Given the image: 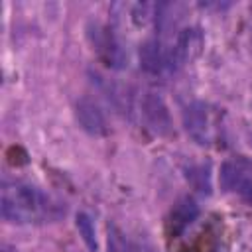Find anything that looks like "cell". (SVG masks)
I'll return each instance as SVG.
<instances>
[{
	"label": "cell",
	"mask_w": 252,
	"mask_h": 252,
	"mask_svg": "<svg viewBox=\"0 0 252 252\" xmlns=\"http://www.w3.org/2000/svg\"><path fill=\"white\" fill-rule=\"evenodd\" d=\"M75 116H77V122L81 124V128L85 132H89L91 136H104L108 132L106 118H104L102 110L89 98H81L77 102Z\"/></svg>",
	"instance_id": "5"
},
{
	"label": "cell",
	"mask_w": 252,
	"mask_h": 252,
	"mask_svg": "<svg viewBox=\"0 0 252 252\" xmlns=\"http://www.w3.org/2000/svg\"><path fill=\"white\" fill-rule=\"evenodd\" d=\"M2 219L12 224L55 222L65 215L61 201L26 181H6L0 197Z\"/></svg>",
	"instance_id": "1"
},
{
	"label": "cell",
	"mask_w": 252,
	"mask_h": 252,
	"mask_svg": "<svg viewBox=\"0 0 252 252\" xmlns=\"http://www.w3.org/2000/svg\"><path fill=\"white\" fill-rule=\"evenodd\" d=\"M220 187L252 205V158H228L219 171Z\"/></svg>",
	"instance_id": "2"
},
{
	"label": "cell",
	"mask_w": 252,
	"mask_h": 252,
	"mask_svg": "<svg viewBox=\"0 0 252 252\" xmlns=\"http://www.w3.org/2000/svg\"><path fill=\"white\" fill-rule=\"evenodd\" d=\"M197 215H199V209H197L195 201L189 199V197L181 199L171 211V230L173 232H181L185 226H189L195 220Z\"/></svg>",
	"instance_id": "8"
},
{
	"label": "cell",
	"mask_w": 252,
	"mask_h": 252,
	"mask_svg": "<svg viewBox=\"0 0 252 252\" xmlns=\"http://www.w3.org/2000/svg\"><path fill=\"white\" fill-rule=\"evenodd\" d=\"M106 252H130L126 248V242L120 238V234L116 230H110L108 232V246H106Z\"/></svg>",
	"instance_id": "10"
},
{
	"label": "cell",
	"mask_w": 252,
	"mask_h": 252,
	"mask_svg": "<svg viewBox=\"0 0 252 252\" xmlns=\"http://www.w3.org/2000/svg\"><path fill=\"white\" fill-rule=\"evenodd\" d=\"M77 230L83 236V242L89 246V250H96V234H94V224L87 213L77 215Z\"/></svg>",
	"instance_id": "9"
},
{
	"label": "cell",
	"mask_w": 252,
	"mask_h": 252,
	"mask_svg": "<svg viewBox=\"0 0 252 252\" xmlns=\"http://www.w3.org/2000/svg\"><path fill=\"white\" fill-rule=\"evenodd\" d=\"M183 128L187 136L199 146H209L213 142L211 114L205 102L195 100L183 108Z\"/></svg>",
	"instance_id": "3"
},
{
	"label": "cell",
	"mask_w": 252,
	"mask_h": 252,
	"mask_svg": "<svg viewBox=\"0 0 252 252\" xmlns=\"http://www.w3.org/2000/svg\"><path fill=\"white\" fill-rule=\"evenodd\" d=\"M2 252H20V250H16V248L10 246V244H2Z\"/></svg>",
	"instance_id": "11"
},
{
	"label": "cell",
	"mask_w": 252,
	"mask_h": 252,
	"mask_svg": "<svg viewBox=\"0 0 252 252\" xmlns=\"http://www.w3.org/2000/svg\"><path fill=\"white\" fill-rule=\"evenodd\" d=\"M142 114L146 118V122L150 124V128H154L158 134H165L171 128V118L167 112L165 102L161 100V96L148 93L142 100Z\"/></svg>",
	"instance_id": "6"
},
{
	"label": "cell",
	"mask_w": 252,
	"mask_h": 252,
	"mask_svg": "<svg viewBox=\"0 0 252 252\" xmlns=\"http://www.w3.org/2000/svg\"><path fill=\"white\" fill-rule=\"evenodd\" d=\"M250 252H252V248H250Z\"/></svg>",
	"instance_id": "14"
},
{
	"label": "cell",
	"mask_w": 252,
	"mask_h": 252,
	"mask_svg": "<svg viewBox=\"0 0 252 252\" xmlns=\"http://www.w3.org/2000/svg\"><path fill=\"white\" fill-rule=\"evenodd\" d=\"M136 252H152V250H148V248H138Z\"/></svg>",
	"instance_id": "12"
},
{
	"label": "cell",
	"mask_w": 252,
	"mask_h": 252,
	"mask_svg": "<svg viewBox=\"0 0 252 252\" xmlns=\"http://www.w3.org/2000/svg\"><path fill=\"white\" fill-rule=\"evenodd\" d=\"M201 43H203V37H201V32L197 28L181 30L175 35L173 43L167 47V69L175 71V69L183 67L185 63H189L199 53Z\"/></svg>",
	"instance_id": "4"
},
{
	"label": "cell",
	"mask_w": 252,
	"mask_h": 252,
	"mask_svg": "<svg viewBox=\"0 0 252 252\" xmlns=\"http://www.w3.org/2000/svg\"><path fill=\"white\" fill-rule=\"evenodd\" d=\"M250 144H252V136H250Z\"/></svg>",
	"instance_id": "13"
},
{
	"label": "cell",
	"mask_w": 252,
	"mask_h": 252,
	"mask_svg": "<svg viewBox=\"0 0 252 252\" xmlns=\"http://www.w3.org/2000/svg\"><path fill=\"white\" fill-rule=\"evenodd\" d=\"M140 67L150 75H161L167 69V49L158 39H148L140 45Z\"/></svg>",
	"instance_id": "7"
}]
</instances>
